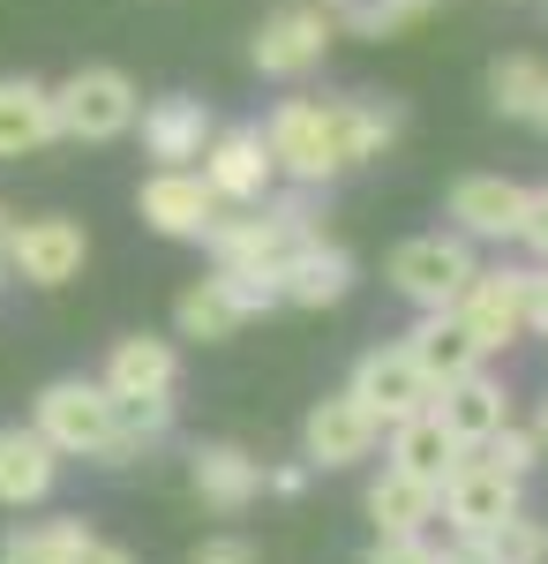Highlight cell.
I'll list each match as a JSON object with an SVG mask.
<instances>
[{"instance_id":"cell-12","label":"cell","mask_w":548,"mask_h":564,"mask_svg":"<svg viewBox=\"0 0 548 564\" xmlns=\"http://www.w3.org/2000/svg\"><path fill=\"white\" fill-rule=\"evenodd\" d=\"M346 391L376 414L383 430H391V422H414V414H428V406H436V384L421 377V361H414L406 347L361 354V369H353V384H346Z\"/></svg>"},{"instance_id":"cell-30","label":"cell","mask_w":548,"mask_h":564,"mask_svg":"<svg viewBox=\"0 0 548 564\" xmlns=\"http://www.w3.org/2000/svg\"><path fill=\"white\" fill-rule=\"evenodd\" d=\"M113 422H121L128 452H143V444H158V436L173 430V399H121V391H113Z\"/></svg>"},{"instance_id":"cell-37","label":"cell","mask_w":548,"mask_h":564,"mask_svg":"<svg viewBox=\"0 0 548 564\" xmlns=\"http://www.w3.org/2000/svg\"><path fill=\"white\" fill-rule=\"evenodd\" d=\"M90 564H135V557H128L121 542H98V550H90Z\"/></svg>"},{"instance_id":"cell-10","label":"cell","mask_w":548,"mask_h":564,"mask_svg":"<svg viewBox=\"0 0 548 564\" xmlns=\"http://www.w3.org/2000/svg\"><path fill=\"white\" fill-rule=\"evenodd\" d=\"M511 512H518V475L489 467L481 452H465L459 467H451V481H443V527H451L459 542H473V534L504 527Z\"/></svg>"},{"instance_id":"cell-16","label":"cell","mask_w":548,"mask_h":564,"mask_svg":"<svg viewBox=\"0 0 548 564\" xmlns=\"http://www.w3.org/2000/svg\"><path fill=\"white\" fill-rule=\"evenodd\" d=\"M443 212L459 226L465 241H518V218H526V188L504 174H465L451 196H443Z\"/></svg>"},{"instance_id":"cell-31","label":"cell","mask_w":548,"mask_h":564,"mask_svg":"<svg viewBox=\"0 0 548 564\" xmlns=\"http://www.w3.org/2000/svg\"><path fill=\"white\" fill-rule=\"evenodd\" d=\"M481 459H489V467H504V475H534V467H541V436H534V422H504V430L489 436V444H481Z\"/></svg>"},{"instance_id":"cell-21","label":"cell","mask_w":548,"mask_h":564,"mask_svg":"<svg viewBox=\"0 0 548 564\" xmlns=\"http://www.w3.org/2000/svg\"><path fill=\"white\" fill-rule=\"evenodd\" d=\"M53 475H61V452L45 444L39 430H0V505L23 512V505H45L53 497Z\"/></svg>"},{"instance_id":"cell-34","label":"cell","mask_w":548,"mask_h":564,"mask_svg":"<svg viewBox=\"0 0 548 564\" xmlns=\"http://www.w3.org/2000/svg\"><path fill=\"white\" fill-rule=\"evenodd\" d=\"M188 564H255V550L241 542V534H218V542H204Z\"/></svg>"},{"instance_id":"cell-19","label":"cell","mask_w":548,"mask_h":564,"mask_svg":"<svg viewBox=\"0 0 548 564\" xmlns=\"http://www.w3.org/2000/svg\"><path fill=\"white\" fill-rule=\"evenodd\" d=\"M398 347H406L414 361H421V377H428V384H451V377H473V369L489 361V354L473 347V332L459 324V308H428V316L414 324V332H406V339H398Z\"/></svg>"},{"instance_id":"cell-6","label":"cell","mask_w":548,"mask_h":564,"mask_svg":"<svg viewBox=\"0 0 548 564\" xmlns=\"http://www.w3.org/2000/svg\"><path fill=\"white\" fill-rule=\"evenodd\" d=\"M331 39H338V23L324 15V0H294V8H278V15H263V23H255L249 61L263 68V76L294 84V76H308V68H324Z\"/></svg>"},{"instance_id":"cell-22","label":"cell","mask_w":548,"mask_h":564,"mask_svg":"<svg viewBox=\"0 0 548 564\" xmlns=\"http://www.w3.org/2000/svg\"><path fill=\"white\" fill-rule=\"evenodd\" d=\"M53 135H61L53 90L31 84V76H0V159H31Z\"/></svg>"},{"instance_id":"cell-7","label":"cell","mask_w":548,"mask_h":564,"mask_svg":"<svg viewBox=\"0 0 548 564\" xmlns=\"http://www.w3.org/2000/svg\"><path fill=\"white\" fill-rule=\"evenodd\" d=\"M135 212L151 234H166V241H204L226 204H218V188L204 181V166H158V174L135 188Z\"/></svg>"},{"instance_id":"cell-23","label":"cell","mask_w":548,"mask_h":564,"mask_svg":"<svg viewBox=\"0 0 548 564\" xmlns=\"http://www.w3.org/2000/svg\"><path fill=\"white\" fill-rule=\"evenodd\" d=\"M459 459H465V444L436 422V406L414 414V422H391V467H398V475H414V481H428L436 497H443V481H451Z\"/></svg>"},{"instance_id":"cell-3","label":"cell","mask_w":548,"mask_h":564,"mask_svg":"<svg viewBox=\"0 0 548 564\" xmlns=\"http://www.w3.org/2000/svg\"><path fill=\"white\" fill-rule=\"evenodd\" d=\"M473 249H465V234H414V241H398L391 263H383V279H391V294L398 302L428 308H459V294L473 286Z\"/></svg>"},{"instance_id":"cell-36","label":"cell","mask_w":548,"mask_h":564,"mask_svg":"<svg viewBox=\"0 0 548 564\" xmlns=\"http://www.w3.org/2000/svg\"><path fill=\"white\" fill-rule=\"evenodd\" d=\"M308 475H316L308 459H300V467H271V475H263V489H278V497H300V489H308Z\"/></svg>"},{"instance_id":"cell-40","label":"cell","mask_w":548,"mask_h":564,"mask_svg":"<svg viewBox=\"0 0 548 564\" xmlns=\"http://www.w3.org/2000/svg\"><path fill=\"white\" fill-rule=\"evenodd\" d=\"M0 271H8V263H0Z\"/></svg>"},{"instance_id":"cell-28","label":"cell","mask_w":548,"mask_h":564,"mask_svg":"<svg viewBox=\"0 0 548 564\" xmlns=\"http://www.w3.org/2000/svg\"><path fill=\"white\" fill-rule=\"evenodd\" d=\"M436 0H324V15H331L346 39H398L406 23H421Z\"/></svg>"},{"instance_id":"cell-14","label":"cell","mask_w":548,"mask_h":564,"mask_svg":"<svg viewBox=\"0 0 548 564\" xmlns=\"http://www.w3.org/2000/svg\"><path fill=\"white\" fill-rule=\"evenodd\" d=\"M135 129H143V159L151 166H196L204 151H211V106L204 98H188V90H173L158 106H143L135 113Z\"/></svg>"},{"instance_id":"cell-18","label":"cell","mask_w":548,"mask_h":564,"mask_svg":"<svg viewBox=\"0 0 548 564\" xmlns=\"http://www.w3.org/2000/svg\"><path fill=\"white\" fill-rule=\"evenodd\" d=\"M106 391H121V399H173L180 391V354H173V339H151V332L113 339V354H106Z\"/></svg>"},{"instance_id":"cell-25","label":"cell","mask_w":548,"mask_h":564,"mask_svg":"<svg viewBox=\"0 0 548 564\" xmlns=\"http://www.w3.org/2000/svg\"><path fill=\"white\" fill-rule=\"evenodd\" d=\"M436 512H443V497H436L428 481L398 475V467H383V475L369 481V520H376V534H428Z\"/></svg>"},{"instance_id":"cell-5","label":"cell","mask_w":548,"mask_h":564,"mask_svg":"<svg viewBox=\"0 0 548 564\" xmlns=\"http://www.w3.org/2000/svg\"><path fill=\"white\" fill-rule=\"evenodd\" d=\"M53 113H61V135L68 143H113V135L135 129L143 98L121 68H76L68 84L53 90Z\"/></svg>"},{"instance_id":"cell-27","label":"cell","mask_w":548,"mask_h":564,"mask_svg":"<svg viewBox=\"0 0 548 564\" xmlns=\"http://www.w3.org/2000/svg\"><path fill=\"white\" fill-rule=\"evenodd\" d=\"M173 324H180V339H233L249 316L233 308V294H226V279H196L180 302H173Z\"/></svg>"},{"instance_id":"cell-17","label":"cell","mask_w":548,"mask_h":564,"mask_svg":"<svg viewBox=\"0 0 548 564\" xmlns=\"http://www.w3.org/2000/svg\"><path fill=\"white\" fill-rule=\"evenodd\" d=\"M436 422L459 436L465 452H481V444L504 430V422H518V414H511V391L496 384L489 369H473V377H451V384H436Z\"/></svg>"},{"instance_id":"cell-38","label":"cell","mask_w":548,"mask_h":564,"mask_svg":"<svg viewBox=\"0 0 548 564\" xmlns=\"http://www.w3.org/2000/svg\"><path fill=\"white\" fill-rule=\"evenodd\" d=\"M534 436H541V452H548V399H541V414H534Z\"/></svg>"},{"instance_id":"cell-26","label":"cell","mask_w":548,"mask_h":564,"mask_svg":"<svg viewBox=\"0 0 548 564\" xmlns=\"http://www.w3.org/2000/svg\"><path fill=\"white\" fill-rule=\"evenodd\" d=\"M90 550H98L90 520H45L0 534V564H90Z\"/></svg>"},{"instance_id":"cell-39","label":"cell","mask_w":548,"mask_h":564,"mask_svg":"<svg viewBox=\"0 0 548 564\" xmlns=\"http://www.w3.org/2000/svg\"><path fill=\"white\" fill-rule=\"evenodd\" d=\"M0 249H8V212H0ZM0 263H8V257H0Z\"/></svg>"},{"instance_id":"cell-8","label":"cell","mask_w":548,"mask_h":564,"mask_svg":"<svg viewBox=\"0 0 548 564\" xmlns=\"http://www.w3.org/2000/svg\"><path fill=\"white\" fill-rule=\"evenodd\" d=\"M0 257H8V271H15V279H31V286H68V279L90 263V234L76 226V218H61V212L15 218Z\"/></svg>"},{"instance_id":"cell-29","label":"cell","mask_w":548,"mask_h":564,"mask_svg":"<svg viewBox=\"0 0 548 564\" xmlns=\"http://www.w3.org/2000/svg\"><path fill=\"white\" fill-rule=\"evenodd\" d=\"M465 550H473V564H548V527L526 520V512H511L504 527L473 534Z\"/></svg>"},{"instance_id":"cell-33","label":"cell","mask_w":548,"mask_h":564,"mask_svg":"<svg viewBox=\"0 0 548 564\" xmlns=\"http://www.w3.org/2000/svg\"><path fill=\"white\" fill-rule=\"evenodd\" d=\"M518 241L548 263V188H526V218H518Z\"/></svg>"},{"instance_id":"cell-2","label":"cell","mask_w":548,"mask_h":564,"mask_svg":"<svg viewBox=\"0 0 548 564\" xmlns=\"http://www.w3.org/2000/svg\"><path fill=\"white\" fill-rule=\"evenodd\" d=\"M31 430H39L61 459H98V467H128V459H135L121 444L106 377H61V384H45L39 406H31Z\"/></svg>"},{"instance_id":"cell-35","label":"cell","mask_w":548,"mask_h":564,"mask_svg":"<svg viewBox=\"0 0 548 564\" xmlns=\"http://www.w3.org/2000/svg\"><path fill=\"white\" fill-rule=\"evenodd\" d=\"M526 324L548 339V263H541V271H526Z\"/></svg>"},{"instance_id":"cell-13","label":"cell","mask_w":548,"mask_h":564,"mask_svg":"<svg viewBox=\"0 0 548 564\" xmlns=\"http://www.w3.org/2000/svg\"><path fill=\"white\" fill-rule=\"evenodd\" d=\"M204 181L218 188V204H226V212L263 204V196H271V181H278L271 135H263V129H218L211 151H204Z\"/></svg>"},{"instance_id":"cell-32","label":"cell","mask_w":548,"mask_h":564,"mask_svg":"<svg viewBox=\"0 0 548 564\" xmlns=\"http://www.w3.org/2000/svg\"><path fill=\"white\" fill-rule=\"evenodd\" d=\"M369 564H443V550H436L428 534H376Z\"/></svg>"},{"instance_id":"cell-4","label":"cell","mask_w":548,"mask_h":564,"mask_svg":"<svg viewBox=\"0 0 548 564\" xmlns=\"http://www.w3.org/2000/svg\"><path fill=\"white\" fill-rule=\"evenodd\" d=\"M300 234H308L300 196H286V204H271V196H263V212L241 204V218H218L204 241H211L218 271H271V279H278V263H286V249H294Z\"/></svg>"},{"instance_id":"cell-20","label":"cell","mask_w":548,"mask_h":564,"mask_svg":"<svg viewBox=\"0 0 548 564\" xmlns=\"http://www.w3.org/2000/svg\"><path fill=\"white\" fill-rule=\"evenodd\" d=\"M188 481H196V497L211 512H249L255 497H263V459H249L241 444H196Z\"/></svg>"},{"instance_id":"cell-15","label":"cell","mask_w":548,"mask_h":564,"mask_svg":"<svg viewBox=\"0 0 548 564\" xmlns=\"http://www.w3.org/2000/svg\"><path fill=\"white\" fill-rule=\"evenodd\" d=\"M353 294V257L338 249V241H324V234H300L294 249H286V263H278V302L294 308H331Z\"/></svg>"},{"instance_id":"cell-9","label":"cell","mask_w":548,"mask_h":564,"mask_svg":"<svg viewBox=\"0 0 548 564\" xmlns=\"http://www.w3.org/2000/svg\"><path fill=\"white\" fill-rule=\"evenodd\" d=\"M376 444H383V422L361 406V399H353V391L316 399V406H308V422H300V459H308V467H324V475L361 467Z\"/></svg>"},{"instance_id":"cell-1","label":"cell","mask_w":548,"mask_h":564,"mask_svg":"<svg viewBox=\"0 0 548 564\" xmlns=\"http://www.w3.org/2000/svg\"><path fill=\"white\" fill-rule=\"evenodd\" d=\"M398 129H406V113L391 98H324V106L316 98H286L263 135H271L278 174H294L300 188H324V181L383 159L398 143Z\"/></svg>"},{"instance_id":"cell-11","label":"cell","mask_w":548,"mask_h":564,"mask_svg":"<svg viewBox=\"0 0 548 564\" xmlns=\"http://www.w3.org/2000/svg\"><path fill=\"white\" fill-rule=\"evenodd\" d=\"M459 324L473 332L481 354H511L534 324H526V271H473V286L459 294Z\"/></svg>"},{"instance_id":"cell-24","label":"cell","mask_w":548,"mask_h":564,"mask_svg":"<svg viewBox=\"0 0 548 564\" xmlns=\"http://www.w3.org/2000/svg\"><path fill=\"white\" fill-rule=\"evenodd\" d=\"M489 98H496L504 121L548 135V61H534V53H504V61L489 68Z\"/></svg>"}]
</instances>
